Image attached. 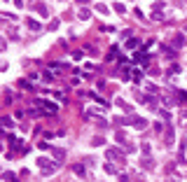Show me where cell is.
I'll return each mask as SVG.
<instances>
[{
	"instance_id": "cell-1",
	"label": "cell",
	"mask_w": 187,
	"mask_h": 182,
	"mask_svg": "<svg viewBox=\"0 0 187 182\" xmlns=\"http://www.w3.org/2000/svg\"><path fill=\"white\" fill-rule=\"evenodd\" d=\"M73 171H75V173H77V175H84V168H82V166H75Z\"/></svg>"
}]
</instances>
